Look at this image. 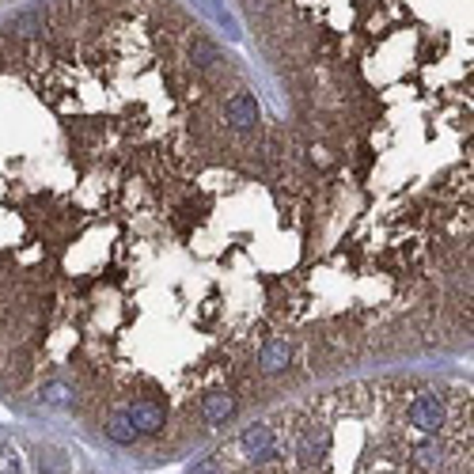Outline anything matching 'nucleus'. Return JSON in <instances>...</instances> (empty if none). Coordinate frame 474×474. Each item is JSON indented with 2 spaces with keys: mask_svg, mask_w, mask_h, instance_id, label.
<instances>
[{
  "mask_svg": "<svg viewBox=\"0 0 474 474\" xmlns=\"http://www.w3.org/2000/svg\"><path fill=\"white\" fill-rule=\"evenodd\" d=\"M0 474H23L20 470V455L12 444H0Z\"/></svg>",
  "mask_w": 474,
  "mask_h": 474,
  "instance_id": "nucleus-7",
  "label": "nucleus"
},
{
  "mask_svg": "<svg viewBox=\"0 0 474 474\" xmlns=\"http://www.w3.org/2000/svg\"><path fill=\"white\" fill-rule=\"evenodd\" d=\"M190 474H224V463H220L217 455H209V459H201Z\"/></svg>",
  "mask_w": 474,
  "mask_h": 474,
  "instance_id": "nucleus-9",
  "label": "nucleus"
},
{
  "mask_svg": "<svg viewBox=\"0 0 474 474\" xmlns=\"http://www.w3.org/2000/svg\"><path fill=\"white\" fill-rule=\"evenodd\" d=\"M231 414H236V395H228V391H209L205 398H201V417H205L209 425H224Z\"/></svg>",
  "mask_w": 474,
  "mask_h": 474,
  "instance_id": "nucleus-3",
  "label": "nucleus"
},
{
  "mask_svg": "<svg viewBox=\"0 0 474 474\" xmlns=\"http://www.w3.org/2000/svg\"><path fill=\"white\" fill-rule=\"evenodd\" d=\"M42 398L46 402H53V406H69L72 402V387H65V384H50L42 391Z\"/></svg>",
  "mask_w": 474,
  "mask_h": 474,
  "instance_id": "nucleus-8",
  "label": "nucleus"
},
{
  "mask_svg": "<svg viewBox=\"0 0 474 474\" xmlns=\"http://www.w3.org/2000/svg\"><path fill=\"white\" fill-rule=\"evenodd\" d=\"M289 360H292V346L285 338L266 341L262 353H258V365H262V372H281V368H289Z\"/></svg>",
  "mask_w": 474,
  "mask_h": 474,
  "instance_id": "nucleus-4",
  "label": "nucleus"
},
{
  "mask_svg": "<svg viewBox=\"0 0 474 474\" xmlns=\"http://www.w3.org/2000/svg\"><path fill=\"white\" fill-rule=\"evenodd\" d=\"M107 433H110V440H118V444H133L137 440V429H133L129 417H110Z\"/></svg>",
  "mask_w": 474,
  "mask_h": 474,
  "instance_id": "nucleus-6",
  "label": "nucleus"
},
{
  "mask_svg": "<svg viewBox=\"0 0 474 474\" xmlns=\"http://www.w3.org/2000/svg\"><path fill=\"white\" fill-rule=\"evenodd\" d=\"M129 421H133V429L137 433H160L163 429V406H156V402H148V398H141V402H133L129 406Z\"/></svg>",
  "mask_w": 474,
  "mask_h": 474,
  "instance_id": "nucleus-2",
  "label": "nucleus"
},
{
  "mask_svg": "<svg viewBox=\"0 0 474 474\" xmlns=\"http://www.w3.org/2000/svg\"><path fill=\"white\" fill-rule=\"evenodd\" d=\"M224 114L231 129H255L258 126V103L250 91H231V95L224 99Z\"/></svg>",
  "mask_w": 474,
  "mask_h": 474,
  "instance_id": "nucleus-1",
  "label": "nucleus"
},
{
  "mask_svg": "<svg viewBox=\"0 0 474 474\" xmlns=\"http://www.w3.org/2000/svg\"><path fill=\"white\" fill-rule=\"evenodd\" d=\"M190 61L198 65V69H212V65L220 61V53H217V46H212L209 39L194 34V39H190Z\"/></svg>",
  "mask_w": 474,
  "mask_h": 474,
  "instance_id": "nucleus-5",
  "label": "nucleus"
}]
</instances>
